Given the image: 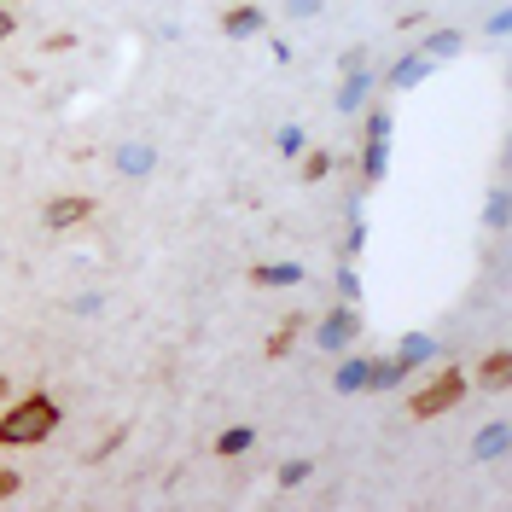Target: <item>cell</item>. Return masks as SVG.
I'll return each instance as SVG.
<instances>
[{"mask_svg":"<svg viewBox=\"0 0 512 512\" xmlns=\"http://www.w3.org/2000/svg\"><path fill=\"white\" fill-rule=\"evenodd\" d=\"M94 216V198H82V192H64V198H53L47 204V227L53 233H64V227H82Z\"/></svg>","mask_w":512,"mask_h":512,"instance_id":"3957f363","label":"cell"},{"mask_svg":"<svg viewBox=\"0 0 512 512\" xmlns=\"http://www.w3.org/2000/svg\"><path fill=\"white\" fill-rule=\"evenodd\" d=\"M18 30V24H12V12H6V6H0V41H6V35Z\"/></svg>","mask_w":512,"mask_h":512,"instance_id":"ffe728a7","label":"cell"},{"mask_svg":"<svg viewBox=\"0 0 512 512\" xmlns=\"http://www.w3.org/2000/svg\"><path fill=\"white\" fill-rule=\"evenodd\" d=\"M448 53H460V35H454V30L425 35V59H448Z\"/></svg>","mask_w":512,"mask_h":512,"instance_id":"9c48e42d","label":"cell"},{"mask_svg":"<svg viewBox=\"0 0 512 512\" xmlns=\"http://www.w3.org/2000/svg\"><path fill=\"white\" fill-rule=\"evenodd\" d=\"M297 326H303L297 315H286V326H274V338H268V355H274V361H280V355L297 344Z\"/></svg>","mask_w":512,"mask_h":512,"instance_id":"52a82bcc","label":"cell"},{"mask_svg":"<svg viewBox=\"0 0 512 512\" xmlns=\"http://www.w3.org/2000/svg\"><path fill=\"white\" fill-rule=\"evenodd\" d=\"M384 134H390V111H373L367 117V140H384Z\"/></svg>","mask_w":512,"mask_h":512,"instance_id":"e0dca14e","label":"cell"},{"mask_svg":"<svg viewBox=\"0 0 512 512\" xmlns=\"http://www.w3.org/2000/svg\"><path fill=\"white\" fill-rule=\"evenodd\" d=\"M384 175V140H367V181Z\"/></svg>","mask_w":512,"mask_h":512,"instance_id":"5bb4252c","label":"cell"},{"mask_svg":"<svg viewBox=\"0 0 512 512\" xmlns=\"http://www.w3.org/2000/svg\"><path fill=\"white\" fill-rule=\"evenodd\" d=\"M460 396H466V373H454V367H448V373H437L425 390L408 396V414H414V419H437V414H448Z\"/></svg>","mask_w":512,"mask_h":512,"instance_id":"7a4b0ae2","label":"cell"},{"mask_svg":"<svg viewBox=\"0 0 512 512\" xmlns=\"http://www.w3.org/2000/svg\"><path fill=\"white\" fill-rule=\"evenodd\" d=\"M355 332H361L355 309H338V315H326V320H320V350H350Z\"/></svg>","mask_w":512,"mask_h":512,"instance_id":"277c9868","label":"cell"},{"mask_svg":"<svg viewBox=\"0 0 512 512\" xmlns=\"http://www.w3.org/2000/svg\"><path fill=\"white\" fill-rule=\"evenodd\" d=\"M431 350H437L431 338H408V344H402V367H414L419 355H431Z\"/></svg>","mask_w":512,"mask_h":512,"instance_id":"9a60e30c","label":"cell"},{"mask_svg":"<svg viewBox=\"0 0 512 512\" xmlns=\"http://www.w3.org/2000/svg\"><path fill=\"white\" fill-rule=\"evenodd\" d=\"M251 280H256V286H297V280H303V268H291V262H286V268H256Z\"/></svg>","mask_w":512,"mask_h":512,"instance_id":"ba28073f","label":"cell"},{"mask_svg":"<svg viewBox=\"0 0 512 512\" xmlns=\"http://www.w3.org/2000/svg\"><path fill=\"white\" fill-rule=\"evenodd\" d=\"M12 489H18V472H0V501H6Z\"/></svg>","mask_w":512,"mask_h":512,"instance_id":"d6986e66","label":"cell"},{"mask_svg":"<svg viewBox=\"0 0 512 512\" xmlns=\"http://www.w3.org/2000/svg\"><path fill=\"white\" fill-rule=\"evenodd\" d=\"M326 169H332V158H326V152H309V158H303V181H320Z\"/></svg>","mask_w":512,"mask_h":512,"instance_id":"2e32d148","label":"cell"},{"mask_svg":"<svg viewBox=\"0 0 512 512\" xmlns=\"http://www.w3.org/2000/svg\"><path fill=\"white\" fill-rule=\"evenodd\" d=\"M507 379H512V355H507V350H495V355H489V361L478 367V384H489V390H501Z\"/></svg>","mask_w":512,"mask_h":512,"instance_id":"8992f818","label":"cell"},{"mask_svg":"<svg viewBox=\"0 0 512 512\" xmlns=\"http://www.w3.org/2000/svg\"><path fill=\"white\" fill-rule=\"evenodd\" d=\"M262 24H268V18H262L256 6H227V12H222V30L233 35V41H245V35H262Z\"/></svg>","mask_w":512,"mask_h":512,"instance_id":"5b68a950","label":"cell"},{"mask_svg":"<svg viewBox=\"0 0 512 512\" xmlns=\"http://www.w3.org/2000/svg\"><path fill=\"white\" fill-rule=\"evenodd\" d=\"M53 431H59V402H53L47 390L18 396V402L0 414V448H41Z\"/></svg>","mask_w":512,"mask_h":512,"instance_id":"6da1fadb","label":"cell"},{"mask_svg":"<svg viewBox=\"0 0 512 512\" xmlns=\"http://www.w3.org/2000/svg\"><path fill=\"white\" fill-rule=\"evenodd\" d=\"M123 169H128V175H146V169H152V152H140V146H128V152H123Z\"/></svg>","mask_w":512,"mask_h":512,"instance_id":"4fadbf2b","label":"cell"},{"mask_svg":"<svg viewBox=\"0 0 512 512\" xmlns=\"http://www.w3.org/2000/svg\"><path fill=\"white\" fill-rule=\"evenodd\" d=\"M245 448H251V431L245 425H227L222 437H216V454H245Z\"/></svg>","mask_w":512,"mask_h":512,"instance_id":"8fae6325","label":"cell"},{"mask_svg":"<svg viewBox=\"0 0 512 512\" xmlns=\"http://www.w3.org/2000/svg\"><path fill=\"white\" fill-rule=\"evenodd\" d=\"M309 478V466H303V460H291V466H280V483H303Z\"/></svg>","mask_w":512,"mask_h":512,"instance_id":"ac0fdd59","label":"cell"},{"mask_svg":"<svg viewBox=\"0 0 512 512\" xmlns=\"http://www.w3.org/2000/svg\"><path fill=\"white\" fill-rule=\"evenodd\" d=\"M0 402H6V373H0Z\"/></svg>","mask_w":512,"mask_h":512,"instance_id":"44dd1931","label":"cell"},{"mask_svg":"<svg viewBox=\"0 0 512 512\" xmlns=\"http://www.w3.org/2000/svg\"><path fill=\"white\" fill-rule=\"evenodd\" d=\"M419 76H425V59H419V53H414V59H402V64H396V70H390V88H414Z\"/></svg>","mask_w":512,"mask_h":512,"instance_id":"30bf717a","label":"cell"},{"mask_svg":"<svg viewBox=\"0 0 512 512\" xmlns=\"http://www.w3.org/2000/svg\"><path fill=\"white\" fill-rule=\"evenodd\" d=\"M501 448H507V425H489V431L478 437V454H483V460H495Z\"/></svg>","mask_w":512,"mask_h":512,"instance_id":"7c38bea8","label":"cell"}]
</instances>
